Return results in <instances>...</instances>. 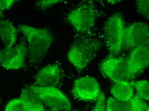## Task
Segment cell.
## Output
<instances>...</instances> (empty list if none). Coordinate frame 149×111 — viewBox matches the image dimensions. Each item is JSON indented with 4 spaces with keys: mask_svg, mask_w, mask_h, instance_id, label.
Returning <instances> with one entry per match:
<instances>
[{
    "mask_svg": "<svg viewBox=\"0 0 149 111\" xmlns=\"http://www.w3.org/2000/svg\"><path fill=\"white\" fill-rule=\"evenodd\" d=\"M133 87L137 92V95L144 99L149 101V83L147 80H141L131 83Z\"/></svg>",
    "mask_w": 149,
    "mask_h": 111,
    "instance_id": "cell-16",
    "label": "cell"
},
{
    "mask_svg": "<svg viewBox=\"0 0 149 111\" xmlns=\"http://www.w3.org/2000/svg\"><path fill=\"white\" fill-rule=\"evenodd\" d=\"M61 68L58 64L45 66L35 77L34 84L40 87H57L61 81Z\"/></svg>",
    "mask_w": 149,
    "mask_h": 111,
    "instance_id": "cell-12",
    "label": "cell"
},
{
    "mask_svg": "<svg viewBox=\"0 0 149 111\" xmlns=\"http://www.w3.org/2000/svg\"><path fill=\"white\" fill-rule=\"evenodd\" d=\"M124 29V21L119 14L113 15L105 24L104 38L110 54L112 55L118 54L123 49Z\"/></svg>",
    "mask_w": 149,
    "mask_h": 111,
    "instance_id": "cell-5",
    "label": "cell"
},
{
    "mask_svg": "<svg viewBox=\"0 0 149 111\" xmlns=\"http://www.w3.org/2000/svg\"><path fill=\"white\" fill-rule=\"evenodd\" d=\"M97 103L93 108V111H106V101L105 97L103 92H101L97 97Z\"/></svg>",
    "mask_w": 149,
    "mask_h": 111,
    "instance_id": "cell-19",
    "label": "cell"
},
{
    "mask_svg": "<svg viewBox=\"0 0 149 111\" xmlns=\"http://www.w3.org/2000/svg\"><path fill=\"white\" fill-rule=\"evenodd\" d=\"M111 88V92L113 97L118 100L128 101L134 96V87L127 80L114 82Z\"/></svg>",
    "mask_w": 149,
    "mask_h": 111,
    "instance_id": "cell-13",
    "label": "cell"
},
{
    "mask_svg": "<svg viewBox=\"0 0 149 111\" xmlns=\"http://www.w3.org/2000/svg\"><path fill=\"white\" fill-rule=\"evenodd\" d=\"M149 29L148 24L136 22L125 28L123 49H132L149 44Z\"/></svg>",
    "mask_w": 149,
    "mask_h": 111,
    "instance_id": "cell-7",
    "label": "cell"
},
{
    "mask_svg": "<svg viewBox=\"0 0 149 111\" xmlns=\"http://www.w3.org/2000/svg\"><path fill=\"white\" fill-rule=\"evenodd\" d=\"M72 92L76 99L88 101H96L101 91L97 79L87 76L75 80Z\"/></svg>",
    "mask_w": 149,
    "mask_h": 111,
    "instance_id": "cell-9",
    "label": "cell"
},
{
    "mask_svg": "<svg viewBox=\"0 0 149 111\" xmlns=\"http://www.w3.org/2000/svg\"><path fill=\"white\" fill-rule=\"evenodd\" d=\"M127 68L131 78L148 67L149 46H141L132 49L127 60Z\"/></svg>",
    "mask_w": 149,
    "mask_h": 111,
    "instance_id": "cell-11",
    "label": "cell"
},
{
    "mask_svg": "<svg viewBox=\"0 0 149 111\" xmlns=\"http://www.w3.org/2000/svg\"><path fill=\"white\" fill-rule=\"evenodd\" d=\"M50 110L70 111L72 105L66 95L56 87H28Z\"/></svg>",
    "mask_w": 149,
    "mask_h": 111,
    "instance_id": "cell-4",
    "label": "cell"
},
{
    "mask_svg": "<svg viewBox=\"0 0 149 111\" xmlns=\"http://www.w3.org/2000/svg\"><path fill=\"white\" fill-rule=\"evenodd\" d=\"M6 111H44L45 105L29 88H24L20 97L13 99L5 107Z\"/></svg>",
    "mask_w": 149,
    "mask_h": 111,
    "instance_id": "cell-8",
    "label": "cell"
},
{
    "mask_svg": "<svg viewBox=\"0 0 149 111\" xmlns=\"http://www.w3.org/2000/svg\"><path fill=\"white\" fill-rule=\"evenodd\" d=\"M101 72L113 83L131 78L127 60L123 58H110L103 61L100 65Z\"/></svg>",
    "mask_w": 149,
    "mask_h": 111,
    "instance_id": "cell-10",
    "label": "cell"
},
{
    "mask_svg": "<svg viewBox=\"0 0 149 111\" xmlns=\"http://www.w3.org/2000/svg\"><path fill=\"white\" fill-rule=\"evenodd\" d=\"M96 1H102V0H96Z\"/></svg>",
    "mask_w": 149,
    "mask_h": 111,
    "instance_id": "cell-24",
    "label": "cell"
},
{
    "mask_svg": "<svg viewBox=\"0 0 149 111\" xmlns=\"http://www.w3.org/2000/svg\"><path fill=\"white\" fill-rule=\"evenodd\" d=\"M98 16L93 2L85 0L68 14L67 20L77 32L86 34L94 27Z\"/></svg>",
    "mask_w": 149,
    "mask_h": 111,
    "instance_id": "cell-3",
    "label": "cell"
},
{
    "mask_svg": "<svg viewBox=\"0 0 149 111\" xmlns=\"http://www.w3.org/2000/svg\"><path fill=\"white\" fill-rule=\"evenodd\" d=\"M108 3L111 4H115L120 2L123 0H106Z\"/></svg>",
    "mask_w": 149,
    "mask_h": 111,
    "instance_id": "cell-22",
    "label": "cell"
},
{
    "mask_svg": "<svg viewBox=\"0 0 149 111\" xmlns=\"http://www.w3.org/2000/svg\"><path fill=\"white\" fill-rule=\"evenodd\" d=\"M28 46L22 40L16 46L5 47L0 51V64L9 70H18L25 66Z\"/></svg>",
    "mask_w": 149,
    "mask_h": 111,
    "instance_id": "cell-6",
    "label": "cell"
},
{
    "mask_svg": "<svg viewBox=\"0 0 149 111\" xmlns=\"http://www.w3.org/2000/svg\"><path fill=\"white\" fill-rule=\"evenodd\" d=\"M138 12L144 18L148 19L149 17V0H136Z\"/></svg>",
    "mask_w": 149,
    "mask_h": 111,
    "instance_id": "cell-18",
    "label": "cell"
},
{
    "mask_svg": "<svg viewBox=\"0 0 149 111\" xmlns=\"http://www.w3.org/2000/svg\"><path fill=\"white\" fill-rule=\"evenodd\" d=\"M3 17V11L0 10V21L2 20V18Z\"/></svg>",
    "mask_w": 149,
    "mask_h": 111,
    "instance_id": "cell-23",
    "label": "cell"
},
{
    "mask_svg": "<svg viewBox=\"0 0 149 111\" xmlns=\"http://www.w3.org/2000/svg\"><path fill=\"white\" fill-rule=\"evenodd\" d=\"M106 111H131L130 100L123 101L114 97H109L106 102Z\"/></svg>",
    "mask_w": 149,
    "mask_h": 111,
    "instance_id": "cell-15",
    "label": "cell"
},
{
    "mask_svg": "<svg viewBox=\"0 0 149 111\" xmlns=\"http://www.w3.org/2000/svg\"><path fill=\"white\" fill-rule=\"evenodd\" d=\"M101 45L100 41L94 39H77L68 51V60L77 71H83L95 58Z\"/></svg>",
    "mask_w": 149,
    "mask_h": 111,
    "instance_id": "cell-2",
    "label": "cell"
},
{
    "mask_svg": "<svg viewBox=\"0 0 149 111\" xmlns=\"http://www.w3.org/2000/svg\"><path fill=\"white\" fill-rule=\"evenodd\" d=\"M131 105V111H148V105L145 100L139 95L133 96L130 100Z\"/></svg>",
    "mask_w": 149,
    "mask_h": 111,
    "instance_id": "cell-17",
    "label": "cell"
},
{
    "mask_svg": "<svg viewBox=\"0 0 149 111\" xmlns=\"http://www.w3.org/2000/svg\"><path fill=\"white\" fill-rule=\"evenodd\" d=\"M18 28L27 40L30 64L39 63L45 57L52 44L54 40L52 34L45 28H38L20 25Z\"/></svg>",
    "mask_w": 149,
    "mask_h": 111,
    "instance_id": "cell-1",
    "label": "cell"
},
{
    "mask_svg": "<svg viewBox=\"0 0 149 111\" xmlns=\"http://www.w3.org/2000/svg\"><path fill=\"white\" fill-rule=\"evenodd\" d=\"M65 1L66 0H38L37 7L40 10H43Z\"/></svg>",
    "mask_w": 149,
    "mask_h": 111,
    "instance_id": "cell-20",
    "label": "cell"
},
{
    "mask_svg": "<svg viewBox=\"0 0 149 111\" xmlns=\"http://www.w3.org/2000/svg\"><path fill=\"white\" fill-rule=\"evenodd\" d=\"M18 32L15 26L9 20L0 21V38L5 47L15 46Z\"/></svg>",
    "mask_w": 149,
    "mask_h": 111,
    "instance_id": "cell-14",
    "label": "cell"
},
{
    "mask_svg": "<svg viewBox=\"0 0 149 111\" xmlns=\"http://www.w3.org/2000/svg\"><path fill=\"white\" fill-rule=\"evenodd\" d=\"M18 0H0V10L10 9Z\"/></svg>",
    "mask_w": 149,
    "mask_h": 111,
    "instance_id": "cell-21",
    "label": "cell"
}]
</instances>
